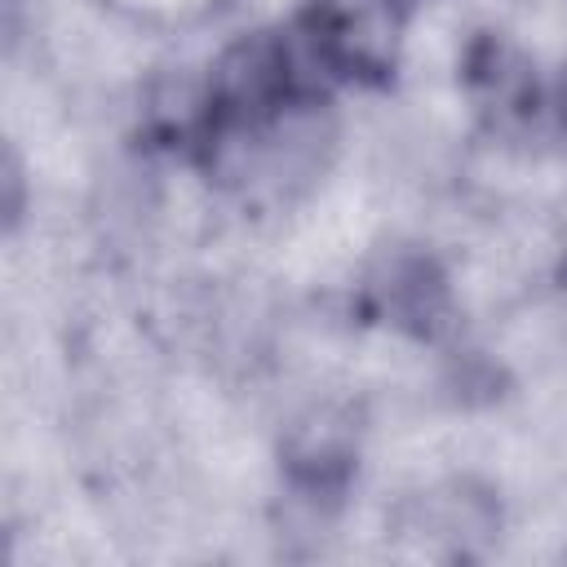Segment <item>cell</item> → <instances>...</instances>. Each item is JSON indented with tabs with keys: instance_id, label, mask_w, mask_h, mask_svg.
Here are the masks:
<instances>
[{
	"instance_id": "obj_1",
	"label": "cell",
	"mask_w": 567,
	"mask_h": 567,
	"mask_svg": "<svg viewBox=\"0 0 567 567\" xmlns=\"http://www.w3.org/2000/svg\"><path fill=\"white\" fill-rule=\"evenodd\" d=\"M310 35L323 62L372 75L394 58V9L390 0H323L310 18Z\"/></svg>"
},
{
	"instance_id": "obj_2",
	"label": "cell",
	"mask_w": 567,
	"mask_h": 567,
	"mask_svg": "<svg viewBox=\"0 0 567 567\" xmlns=\"http://www.w3.org/2000/svg\"><path fill=\"white\" fill-rule=\"evenodd\" d=\"M213 93L221 102V120H257L275 111L288 93V49L266 35L230 44L213 71Z\"/></svg>"
},
{
	"instance_id": "obj_3",
	"label": "cell",
	"mask_w": 567,
	"mask_h": 567,
	"mask_svg": "<svg viewBox=\"0 0 567 567\" xmlns=\"http://www.w3.org/2000/svg\"><path fill=\"white\" fill-rule=\"evenodd\" d=\"M354 461V416L341 403H315L306 408L288 439H284V465L301 487H337Z\"/></svg>"
},
{
	"instance_id": "obj_4",
	"label": "cell",
	"mask_w": 567,
	"mask_h": 567,
	"mask_svg": "<svg viewBox=\"0 0 567 567\" xmlns=\"http://www.w3.org/2000/svg\"><path fill=\"white\" fill-rule=\"evenodd\" d=\"M381 292H385V306L403 323H421V328H430L434 315H443V306H447L443 275L425 257H394L381 279Z\"/></svg>"
},
{
	"instance_id": "obj_5",
	"label": "cell",
	"mask_w": 567,
	"mask_h": 567,
	"mask_svg": "<svg viewBox=\"0 0 567 567\" xmlns=\"http://www.w3.org/2000/svg\"><path fill=\"white\" fill-rule=\"evenodd\" d=\"M558 115H563V124H567V71H563V80H558Z\"/></svg>"
}]
</instances>
